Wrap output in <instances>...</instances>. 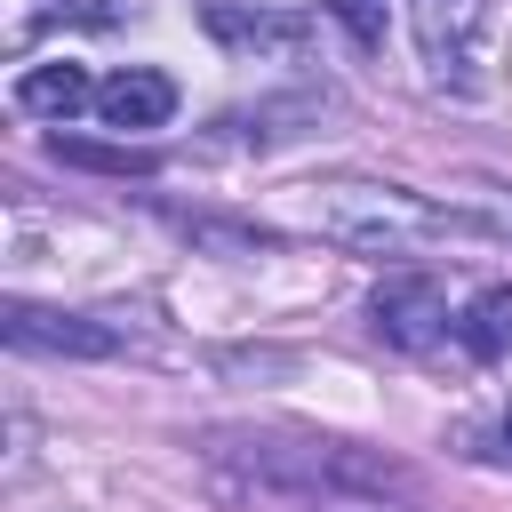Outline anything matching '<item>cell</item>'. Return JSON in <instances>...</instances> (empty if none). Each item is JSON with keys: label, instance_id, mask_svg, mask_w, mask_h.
<instances>
[{"label": "cell", "instance_id": "cell-1", "mask_svg": "<svg viewBox=\"0 0 512 512\" xmlns=\"http://www.w3.org/2000/svg\"><path fill=\"white\" fill-rule=\"evenodd\" d=\"M296 216L320 232V240H344L360 256H408V248H432L456 224V208L408 192V184H368V176H336V184H312L296 200Z\"/></svg>", "mask_w": 512, "mask_h": 512}, {"label": "cell", "instance_id": "cell-2", "mask_svg": "<svg viewBox=\"0 0 512 512\" xmlns=\"http://www.w3.org/2000/svg\"><path fill=\"white\" fill-rule=\"evenodd\" d=\"M416 24V56L432 72V88L448 96H480L488 64H496V0H408Z\"/></svg>", "mask_w": 512, "mask_h": 512}, {"label": "cell", "instance_id": "cell-3", "mask_svg": "<svg viewBox=\"0 0 512 512\" xmlns=\"http://www.w3.org/2000/svg\"><path fill=\"white\" fill-rule=\"evenodd\" d=\"M368 320H376V336H384V344L424 352V344L448 328V296H440L424 272H392V280L368 296Z\"/></svg>", "mask_w": 512, "mask_h": 512}, {"label": "cell", "instance_id": "cell-4", "mask_svg": "<svg viewBox=\"0 0 512 512\" xmlns=\"http://www.w3.org/2000/svg\"><path fill=\"white\" fill-rule=\"evenodd\" d=\"M0 328H8V344H16V352H56V360H104V352H120V336H112L104 320H88V312L8 304V312H0Z\"/></svg>", "mask_w": 512, "mask_h": 512}, {"label": "cell", "instance_id": "cell-5", "mask_svg": "<svg viewBox=\"0 0 512 512\" xmlns=\"http://www.w3.org/2000/svg\"><path fill=\"white\" fill-rule=\"evenodd\" d=\"M168 112H176V80H168V72H152V64H128V72L96 80V120H104L112 136L168 128Z\"/></svg>", "mask_w": 512, "mask_h": 512}, {"label": "cell", "instance_id": "cell-6", "mask_svg": "<svg viewBox=\"0 0 512 512\" xmlns=\"http://www.w3.org/2000/svg\"><path fill=\"white\" fill-rule=\"evenodd\" d=\"M200 16H208V32H216L224 48H240V56H296V48H304V24H296V16H272V8H256V0H208Z\"/></svg>", "mask_w": 512, "mask_h": 512}, {"label": "cell", "instance_id": "cell-7", "mask_svg": "<svg viewBox=\"0 0 512 512\" xmlns=\"http://www.w3.org/2000/svg\"><path fill=\"white\" fill-rule=\"evenodd\" d=\"M16 104L40 112V120H72L80 104H96V80H88L80 64H32V72L16 80Z\"/></svg>", "mask_w": 512, "mask_h": 512}, {"label": "cell", "instance_id": "cell-8", "mask_svg": "<svg viewBox=\"0 0 512 512\" xmlns=\"http://www.w3.org/2000/svg\"><path fill=\"white\" fill-rule=\"evenodd\" d=\"M456 336H464V352H472V360H504V352H512V280L480 288V296L464 304Z\"/></svg>", "mask_w": 512, "mask_h": 512}, {"label": "cell", "instance_id": "cell-9", "mask_svg": "<svg viewBox=\"0 0 512 512\" xmlns=\"http://www.w3.org/2000/svg\"><path fill=\"white\" fill-rule=\"evenodd\" d=\"M336 16H344V32L360 40V48H384V0H328Z\"/></svg>", "mask_w": 512, "mask_h": 512}, {"label": "cell", "instance_id": "cell-10", "mask_svg": "<svg viewBox=\"0 0 512 512\" xmlns=\"http://www.w3.org/2000/svg\"><path fill=\"white\" fill-rule=\"evenodd\" d=\"M56 152H64V160H80V168H144L136 152H104V144H64V136H56Z\"/></svg>", "mask_w": 512, "mask_h": 512}, {"label": "cell", "instance_id": "cell-11", "mask_svg": "<svg viewBox=\"0 0 512 512\" xmlns=\"http://www.w3.org/2000/svg\"><path fill=\"white\" fill-rule=\"evenodd\" d=\"M320 512H424L416 496H328Z\"/></svg>", "mask_w": 512, "mask_h": 512}]
</instances>
